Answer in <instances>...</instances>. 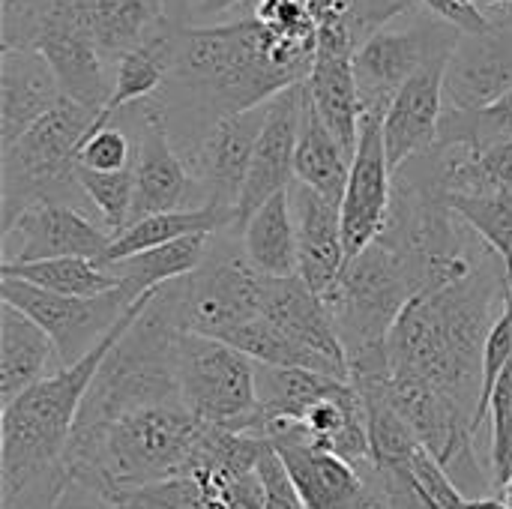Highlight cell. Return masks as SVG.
<instances>
[{"instance_id":"1","label":"cell","mask_w":512,"mask_h":509,"mask_svg":"<svg viewBox=\"0 0 512 509\" xmlns=\"http://www.w3.org/2000/svg\"><path fill=\"white\" fill-rule=\"evenodd\" d=\"M315 45L282 39L255 15L177 27L171 72L156 96L174 147L186 153L222 117L267 105L303 84Z\"/></svg>"},{"instance_id":"2","label":"cell","mask_w":512,"mask_h":509,"mask_svg":"<svg viewBox=\"0 0 512 509\" xmlns=\"http://www.w3.org/2000/svg\"><path fill=\"white\" fill-rule=\"evenodd\" d=\"M507 309V270L486 249L459 282L420 294L387 336L390 378L429 384L477 417L483 351Z\"/></svg>"},{"instance_id":"3","label":"cell","mask_w":512,"mask_h":509,"mask_svg":"<svg viewBox=\"0 0 512 509\" xmlns=\"http://www.w3.org/2000/svg\"><path fill=\"white\" fill-rule=\"evenodd\" d=\"M156 291L141 297L123 321L81 363L66 366L0 414V509H57L69 489V447L87 390L108 351L141 318Z\"/></svg>"},{"instance_id":"4","label":"cell","mask_w":512,"mask_h":509,"mask_svg":"<svg viewBox=\"0 0 512 509\" xmlns=\"http://www.w3.org/2000/svg\"><path fill=\"white\" fill-rule=\"evenodd\" d=\"M426 291V270L384 234L348 261L324 294L327 312L345 345L348 366L366 354L384 351L402 312Z\"/></svg>"},{"instance_id":"5","label":"cell","mask_w":512,"mask_h":509,"mask_svg":"<svg viewBox=\"0 0 512 509\" xmlns=\"http://www.w3.org/2000/svg\"><path fill=\"white\" fill-rule=\"evenodd\" d=\"M96 117V111L63 96L15 144L0 150V228L36 204L81 210L87 195L78 180V150Z\"/></svg>"},{"instance_id":"6","label":"cell","mask_w":512,"mask_h":509,"mask_svg":"<svg viewBox=\"0 0 512 509\" xmlns=\"http://www.w3.org/2000/svg\"><path fill=\"white\" fill-rule=\"evenodd\" d=\"M267 276H261L243 249L231 243L213 246L204 264L159 288V300L183 333L228 342L240 327L261 318Z\"/></svg>"},{"instance_id":"7","label":"cell","mask_w":512,"mask_h":509,"mask_svg":"<svg viewBox=\"0 0 512 509\" xmlns=\"http://www.w3.org/2000/svg\"><path fill=\"white\" fill-rule=\"evenodd\" d=\"M177 387L183 408L207 426L249 435L258 414L255 360L243 351L183 333L177 354Z\"/></svg>"},{"instance_id":"8","label":"cell","mask_w":512,"mask_h":509,"mask_svg":"<svg viewBox=\"0 0 512 509\" xmlns=\"http://www.w3.org/2000/svg\"><path fill=\"white\" fill-rule=\"evenodd\" d=\"M0 300L45 330L63 369L81 363L93 348H99V342L138 303L123 285L99 297H63L9 276H0Z\"/></svg>"},{"instance_id":"9","label":"cell","mask_w":512,"mask_h":509,"mask_svg":"<svg viewBox=\"0 0 512 509\" xmlns=\"http://www.w3.org/2000/svg\"><path fill=\"white\" fill-rule=\"evenodd\" d=\"M459 36L462 33L444 21H417L408 27H384L366 39L354 54L363 117H384L405 81L432 57L453 51Z\"/></svg>"},{"instance_id":"10","label":"cell","mask_w":512,"mask_h":509,"mask_svg":"<svg viewBox=\"0 0 512 509\" xmlns=\"http://www.w3.org/2000/svg\"><path fill=\"white\" fill-rule=\"evenodd\" d=\"M270 102L234 117H222L186 153H180L195 180V207H216L237 216L252 153L270 117Z\"/></svg>"},{"instance_id":"11","label":"cell","mask_w":512,"mask_h":509,"mask_svg":"<svg viewBox=\"0 0 512 509\" xmlns=\"http://www.w3.org/2000/svg\"><path fill=\"white\" fill-rule=\"evenodd\" d=\"M132 123L135 138V204H132V225L174 210H195V180L171 141L162 105L156 99L138 102L120 111Z\"/></svg>"},{"instance_id":"12","label":"cell","mask_w":512,"mask_h":509,"mask_svg":"<svg viewBox=\"0 0 512 509\" xmlns=\"http://www.w3.org/2000/svg\"><path fill=\"white\" fill-rule=\"evenodd\" d=\"M114 237L69 204H36L0 228V264H36L57 258H90L105 264Z\"/></svg>"},{"instance_id":"13","label":"cell","mask_w":512,"mask_h":509,"mask_svg":"<svg viewBox=\"0 0 512 509\" xmlns=\"http://www.w3.org/2000/svg\"><path fill=\"white\" fill-rule=\"evenodd\" d=\"M261 318L285 342H291L312 363L315 372L339 381H351L348 354L327 312V303L300 276L267 279Z\"/></svg>"},{"instance_id":"14","label":"cell","mask_w":512,"mask_h":509,"mask_svg":"<svg viewBox=\"0 0 512 509\" xmlns=\"http://www.w3.org/2000/svg\"><path fill=\"white\" fill-rule=\"evenodd\" d=\"M354 54L357 51L345 30V21L342 15H336L318 24L315 60L306 78V93L318 117L339 138V144L351 153V159L357 153L360 126H363V102H360V87L354 75Z\"/></svg>"},{"instance_id":"15","label":"cell","mask_w":512,"mask_h":509,"mask_svg":"<svg viewBox=\"0 0 512 509\" xmlns=\"http://www.w3.org/2000/svg\"><path fill=\"white\" fill-rule=\"evenodd\" d=\"M393 204V168L384 147V117L366 114L360 126V144L351 162L348 189L342 198V234L345 258L354 261L369 249L387 225Z\"/></svg>"},{"instance_id":"16","label":"cell","mask_w":512,"mask_h":509,"mask_svg":"<svg viewBox=\"0 0 512 509\" xmlns=\"http://www.w3.org/2000/svg\"><path fill=\"white\" fill-rule=\"evenodd\" d=\"M270 444L306 509H381L375 474L366 477L345 459L294 435H279Z\"/></svg>"},{"instance_id":"17","label":"cell","mask_w":512,"mask_h":509,"mask_svg":"<svg viewBox=\"0 0 512 509\" xmlns=\"http://www.w3.org/2000/svg\"><path fill=\"white\" fill-rule=\"evenodd\" d=\"M450 54L453 51H444L432 57L429 63H423L405 81V87L396 93V99L390 102L384 114V147H387L393 174L405 162L435 150L438 144V129H441V117L447 108L444 78H447Z\"/></svg>"},{"instance_id":"18","label":"cell","mask_w":512,"mask_h":509,"mask_svg":"<svg viewBox=\"0 0 512 509\" xmlns=\"http://www.w3.org/2000/svg\"><path fill=\"white\" fill-rule=\"evenodd\" d=\"M303 96H306V81L288 87L270 102V117L255 144L246 186L237 204V231H243V225L270 198H276L279 192H288V186L294 183V156H297V138H300Z\"/></svg>"},{"instance_id":"19","label":"cell","mask_w":512,"mask_h":509,"mask_svg":"<svg viewBox=\"0 0 512 509\" xmlns=\"http://www.w3.org/2000/svg\"><path fill=\"white\" fill-rule=\"evenodd\" d=\"M512 90V18L495 21L489 33H462L444 78L447 108L477 111Z\"/></svg>"},{"instance_id":"20","label":"cell","mask_w":512,"mask_h":509,"mask_svg":"<svg viewBox=\"0 0 512 509\" xmlns=\"http://www.w3.org/2000/svg\"><path fill=\"white\" fill-rule=\"evenodd\" d=\"M294 228H297V258L300 279L315 291L327 294L339 273L345 270V234H342V204L318 195L303 183H291L288 189Z\"/></svg>"},{"instance_id":"21","label":"cell","mask_w":512,"mask_h":509,"mask_svg":"<svg viewBox=\"0 0 512 509\" xmlns=\"http://www.w3.org/2000/svg\"><path fill=\"white\" fill-rule=\"evenodd\" d=\"M60 99L54 69L36 48H0V150L15 144Z\"/></svg>"},{"instance_id":"22","label":"cell","mask_w":512,"mask_h":509,"mask_svg":"<svg viewBox=\"0 0 512 509\" xmlns=\"http://www.w3.org/2000/svg\"><path fill=\"white\" fill-rule=\"evenodd\" d=\"M57 351L45 330L33 324L24 312L3 303L0 306V405H12L21 393L60 372Z\"/></svg>"},{"instance_id":"23","label":"cell","mask_w":512,"mask_h":509,"mask_svg":"<svg viewBox=\"0 0 512 509\" xmlns=\"http://www.w3.org/2000/svg\"><path fill=\"white\" fill-rule=\"evenodd\" d=\"M87 30L114 69L129 51L162 33L171 18V0H81Z\"/></svg>"},{"instance_id":"24","label":"cell","mask_w":512,"mask_h":509,"mask_svg":"<svg viewBox=\"0 0 512 509\" xmlns=\"http://www.w3.org/2000/svg\"><path fill=\"white\" fill-rule=\"evenodd\" d=\"M351 153L339 144V138L327 129L318 117L309 93L303 96V117H300V138L294 156V180L315 189L318 195L342 204L348 177H351Z\"/></svg>"},{"instance_id":"25","label":"cell","mask_w":512,"mask_h":509,"mask_svg":"<svg viewBox=\"0 0 512 509\" xmlns=\"http://www.w3.org/2000/svg\"><path fill=\"white\" fill-rule=\"evenodd\" d=\"M177 27H183V24H168L162 33H156L144 45L129 51L114 66V87H111L108 105L99 111L93 129L108 126L120 111H126L132 105L159 96V90L165 87L168 72H171V54H174V33H177Z\"/></svg>"},{"instance_id":"26","label":"cell","mask_w":512,"mask_h":509,"mask_svg":"<svg viewBox=\"0 0 512 509\" xmlns=\"http://www.w3.org/2000/svg\"><path fill=\"white\" fill-rule=\"evenodd\" d=\"M240 237H243V255L249 258V264L261 276H267V279L300 276L297 228H294V213H291L288 192H279L276 198H270L243 225Z\"/></svg>"},{"instance_id":"27","label":"cell","mask_w":512,"mask_h":509,"mask_svg":"<svg viewBox=\"0 0 512 509\" xmlns=\"http://www.w3.org/2000/svg\"><path fill=\"white\" fill-rule=\"evenodd\" d=\"M237 231V216L216 207H195V210H174V213H156L135 225H129L120 237H114L105 264L126 261L132 255H141L147 249L195 237V234H222Z\"/></svg>"},{"instance_id":"28","label":"cell","mask_w":512,"mask_h":509,"mask_svg":"<svg viewBox=\"0 0 512 509\" xmlns=\"http://www.w3.org/2000/svg\"><path fill=\"white\" fill-rule=\"evenodd\" d=\"M207 252H210V234H195V237H183V240L147 249L141 255H132L108 267L114 270L120 285L135 300H141L144 294L195 273L204 264Z\"/></svg>"},{"instance_id":"29","label":"cell","mask_w":512,"mask_h":509,"mask_svg":"<svg viewBox=\"0 0 512 509\" xmlns=\"http://www.w3.org/2000/svg\"><path fill=\"white\" fill-rule=\"evenodd\" d=\"M0 276L30 282L42 291L63 297H99L120 288V279L108 264L90 258H57L36 264H0Z\"/></svg>"},{"instance_id":"30","label":"cell","mask_w":512,"mask_h":509,"mask_svg":"<svg viewBox=\"0 0 512 509\" xmlns=\"http://www.w3.org/2000/svg\"><path fill=\"white\" fill-rule=\"evenodd\" d=\"M450 210L471 228L483 246L504 264L507 288H512V189L486 195H453Z\"/></svg>"},{"instance_id":"31","label":"cell","mask_w":512,"mask_h":509,"mask_svg":"<svg viewBox=\"0 0 512 509\" xmlns=\"http://www.w3.org/2000/svg\"><path fill=\"white\" fill-rule=\"evenodd\" d=\"M507 138H512V90L498 102L477 111L444 108L435 147H459L477 153Z\"/></svg>"},{"instance_id":"32","label":"cell","mask_w":512,"mask_h":509,"mask_svg":"<svg viewBox=\"0 0 512 509\" xmlns=\"http://www.w3.org/2000/svg\"><path fill=\"white\" fill-rule=\"evenodd\" d=\"M78 180H81V189H84L90 207L99 213L102 228L111 237H120L132 225V204H135V174H132V168L111 171V174L78 168Z\"/></svg>"},{"instance_id":"33","label":"cell","mask_w":512,"mask_h":509,"mask_svg":"<svg viewBox=\"0 0 512 509\" xmlns=\"http://www.w3.org/2000/svg\"><path fill=\"white\" fill-rule=\"evenodd\" d=\"M135 162V138L129 129L117 126L114 120L102 129L87 132L81 150H78V168L84 171H99V174H111V171H126Z\"/></svg>"},{"instance_id":"34","label":"cell","mask_w":512,"mask_h":509,"mask_svg":"<svg viewBox=\"0 0 512 509\" xmlns=\"http://www.w3.org/2000/svg\"><path fill=\"white\" fill-rule=\"evenodd\" d=\"M420 3L435 15V21H444L459 33H489L492 30V21L480 12L477 0H420Z\"/></svg>"},{"instance_id":"35","label":"cell","mask_w":512,"mask_h":509,"mask_svg":"<svg viewBox=\"0 0 512 509\" xmlns=\"http://www.w3.org/2000/svg\"><path fill=\"white\" fill-rule=\"evenodd\" d=\"M381 509H429L417 492H402V495H381Z\"/></svg>"},{"instance_id":"36","label":"cell","mask_w":512,"mask_h":509,"mask_svg":"<svg viewBox=\"0 0 512 509\" xmlns=\"http://www.w3.org/2000/svg\"><path fill=\"white\" fill-rule=\"evenodd\" d=\"M480 12L495 24V21H504L512 18V0H477Z\"/></svg>"},{"instance_id":"37","label":"cell","mask_w":512,"mask_h":509,"mask_svg":"<svg viewBox=\"0 0 512 509\" xmlns=\"http://www.w3.org/2000/svg\"><path fill=\"white\" fill-rule=\"evenodd\" d=\"M201 6H204V0H171V18L177 24H183V15H192V12L198 15Z\"/></svg>"},{"instance_id":"38","label":"cell","mask_w":512,"mask_h":509,"mask_svg":"<svg viewBox=\"0 0 512 509\" xmlns=\"http://www.w3.org/2000/svg\"><path fill=\"white\" fill-rule=\"evenodd\" d=\"M234 3H243V0H204V6H201V12H198V15H213V12H225V9H231Z\"/></svg>"},{"instance_id":"39","label":"cell","mask_w":512,"mask_h":509,"mask_svg":"<svg viewBox=\"0 0 512 509\" xmlns=\"http://www.w3.org/2000/svg\"><path fill=\"white\" fill-rule=\"evenodd\" d=\"M462 509H507L495 495L492 498H477V501H465V507Z\"/></svg>"},{"instance_id":"40","label":"cell","mask_w":512,"mask_h":509,"mask_svg":"<svg viewBox=\"0 0 512 509\" xmlns=\"http://www.w3.org/2000/svg\"><path fill=\"white\" fill-rule=\"evenodd\" d=\"M495 498H498V501H501L507 509H512V477L504 483V486H501V489H498V492H495Z\"/></svg>"},{"instance_id":"41","label":"cell","mask_w":512,"mask_h":509,"mask_svg":"<svg viewBox=\"0 0 512 509\" xmlns=\"http://www.w3.org/2000/svg\"><path fill=\"white\" fill-rule=\"evenodd\" d=\"M342 3H345V6H348V3H351V0H342Z\"/></svg>"},{"instance_id":"42","label":"cell","mask_w":512,"mask_h":509,"mask_svg":"<svg viewBox=\"0 0 512 509\" xmlns=\"http://www.w3.org/2000/svg\"><path fill=\"white\" fill-rule=\"evenodd\" d=\"M108 509H126V507H108Z\"/></svg>"}]
</instances>
